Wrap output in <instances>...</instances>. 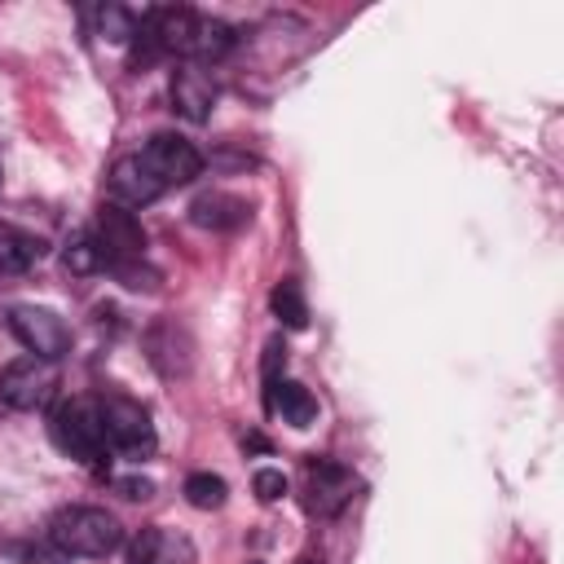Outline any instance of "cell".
I'll return each instance as SVG.
<instances>
[{
  "instance_id": "ffe728a7",
  "label": "cell",
  "mask_w": 564,
  "mask_h": 564,
  "mask_svg": "<svg viewBox=\"0 0 564 564\" xmlns=\"http://www.w3.org/2000/svg\"><path fill=\"white\" fill-rule=\"evenodd\" d=\"M97 26H101V35L115 40V44H123V40L137 35V18H132L128 9H119V4H106V9L97 13Z\"/></svg>"
},
{
  "instance_id": "8992f818",
  "label": "cell",
  "mask_w": 564,
  "mask_h": 564,
  "mask_svg": "<svg viewBox=\"0 0 564 564\" xmlns=\"http://www.w3.org/2000/svg\"><path fill=\"white\" fill-rule=\"evenodd\" d=\"M9 330L18 335V344L31 357H44V361H57L70 348V330H66V322L53 308L18 304V308H9Z\"/></svg>"
},
{
  "instance_id": "5b68a950",
  "label": "cell",
  "mask_w": 564,
  "mask_h": 564,
  "mask_svg": "<svg viewBox=\"0 0 564 564\" xmlns=\"http://www.w3.org/2000/svg\"><path fill=\"white\" fill-rule=\"evenodd\" d=\"M137 159H141L145 172L159 181V189H167V185H185V181H194V176L203 172V154L194 150V141H185V137H176V132H159V137H150L145 150H141Z\"/></svg>"
},
{
  "instance_id": "30bf717a",
  "label": "cell",
  "mask_w": 564,
  "mask_h": 564,
  "mask_svg": "<svg viewBox=\"0 0 564 564\" xmlns=\"http://www.w3.org/2000/svg\"><path fill=\"white\" fill-rule=\"evenodd\" d=\"M106 189H110V203L115 207H145V203H154L163 189H159V181L145 172V163L137 159V154H128V159H115V167H110V176H106Z\"/></svg>"
},
{
  "instance_id": "d4e9b609",
  "label": "cell",
  "mask_w": 564,
  "mask_h": 564,
  "mask_svg": "<svg viewBox=\"0 0 564 564\" xmlns=\"http://www.w3.org/2000/svg\"><path fill=\"white\" fill-rule=\"evenodd\" d=\"M304 564H322V560H304Z\"/></svg>"
},
{
  "instance_id": "4fadbf2b",
  "label": "cell",
  "mask_w": 564,
  "mask_h": 564,
  "mask_svg": "<svg viewBox=\"0 0 564 564\" xmlns=\"http://www.w3.org/2000/svg\"><path fill=\"white\" fill-rule=\"evenodd\" d=\"M189 220L203 225V229H238V225L251 220V207L242 198H234V194L212 189V194H198L189 203Z\"/></svg>"
},
{
  "instance_id": "5bb4252c",
  "label": "cell",
  "mask_w": 564,
  "mask_h": 564,
  "mask_svg": "<svg viewBox=\"0 0 564 564\" xmlns=\"http://www.w3.org/2000/svg\"><path fill=\"white\" fill-rule=\"evenodd\" d=\"M264 405H269L273 414H282L291 427H308V423L317 419V401H313V392H308L304 383H295V379H278V383H269V388H264Z\"/></svg>"
},
{
  "instance_id": "2e32d148",
  "label": "cell",
  "mask_w": 564,
  "mask_h": 564,
  "mask_svg": "<svg viewBox=\"0 0 564 564\" xmlns=\"http://www.w3.org/2000/svg\"><path fill=\"white\" fill-rule=\"evenodd\" d=\"M238 44L234 26L220 22V18H198V31H194V44H189V62H220L229 48Z\"/></svg>"
},
{
  "instance_id": "7402d4cb",
  "label": "cell",
  "mask_w": 564,
  "mask_h": 564,
  "mask_svg": "<svg viewBox=\"0 0 564 564\" xmlns=\"http://www.w3.org/2000/svg\"><path fill=\"white\" fill-rule=\"evenodd\" d=\"M251 489H256V498H260V502H278V498L286 494V476H282V471H273V467H264V471H256Z\"/></svg>"
},
{
  "instance_id": "9c48e42d",
  "label": "cell",
  "mask_w": 564,
  "mask_h": 564,
  "mask_svg": "<svg viewBox=\"0 0 564 564\" xmlns=\"http://www.w3.org/2000/svg\"><path fill=\"white\" fill-rule=\"evenodd\" d=\"M172 106H176L189 123L212 119V106H216V79H212L198 62H185V66L172 75Z\"/></svg>"
},
{
  "instance_id": "ac0fdd59",
  "label": "cell",
  "mask_w": 564,
  "mask_h": 564,
  "mask_svg": "<svg viewBox=\"0 0 564 564\" xmlns=\"http://www.w3.org/2000/svg\"><path fill=\"white\" fill-rule=\"evenodd\" d=\"M225 494H229V485H225L220 476H212V471H194V476L185 480V498H189V507H198V511H216V507L225 502Z\"/></svg>"
},
{
  "instance_id": "e0dca14e",
  "label": "cell",
  "mask_w": 564,
  "mask_h": 564,
  "mask_svg": "<svg viewBox=\"0 0 564 564\" xmlns=\"http://www.w3.org/2000/svg\"><path fill=\"white\" fill-rule=\"evenodd\" d=\"M273 313L282 317L286 330H304V326H308V304H304L295 278H282V282L273 286Z\"/></svg>"
},
{
  "instance_id": "cb8c5ba5",
  "label": "cell",
  "mask_w": 564,
  "mask_h": 564,
  "mask_svg": "<svg viewBox=\"0 0 564 564\" xmlns=\"http://www.w3.org/2000/svg\"><path fill=\"white\" fill-rule=\"evenodd\" d=\"M115 489H119L123 498H132V502H141V498H150V494H154V485H150V480H141V476H123V480H115Z\"/></svg>"
},
{
  "instance_id": "44dd1931",
  "label": "cell",
  "mask_w": 564,
  "mask_h": 564,
  "mask_svg": "<svg viewBox=\"0 0 564 564\" xmlns=\"http://www.w3.org/2000/svg\"><path fill=\"white\" fill-rule=\"evenodd\" d=\"M115 278H119L123 286H132V291H154V282H159V273H154V269H145L141 260L115 264Z\"/></svg>"
},
{
  "instance_id": "603a6c76",
  "label": "cell",
  "mask_w": 564,
  "mask_h": 564,
  "mask_svg": "<svg viewBox=\"0 0 564 564\" xmlns=\"http://www.w3.org/2000/svg\"><path fill=\"white\" fill-rule=\"evenodd\" d=\"M282 361H286V348H282V339H269V348H264V388L282 379V375H278V370H282Z\"/></svg>"
},
{
  "instance_id": "8fae6325",
  "label": "cell",
  "mask_w": 564,
  "mask_h": 564,
  "mask_svg": "<svg viewBox=\"0 0 564 564\" xmlns=\"http://www.w3.org/2000/svg\"><path fill=\"white\" fill-rule=\"evenodd\" d=\"M145 348H150V361L159 366V375H167V379H176V375H185L189 370V352H194V344H189V335H185V326H176V322H154L150 326V335H145Z\"/></svg>"
},
{
  "instance_id": "d6986e66",
  "label": "cell",
  "mask_w": 564,
  "mask_h": 564,
  "mask_svg": "<svg viewBox=\"0 0 564 564\" xmlns=\"http://www.w3.org/2000/svg\"><path fill=\"white\" fill-rule=\"evenodd\" d=\"M62 264H66L70 273H97V269H106L101 247H97V238H93V234L70 238V242H66V251H62Z\"/></svg>"
},
{
  "instance_id": "277c9868",
  "label": "cell",
  "mask_w": 564,
  "mask_h": 564,
  "mask_svg": "<svg viewBox=\"0 0 564 564\" xmlns=\"http://www.w3.org/2000/svg\"><path fill=\"white\" fill-rule=\"evenodd\" d=\"M57 392V366L44 357H18L0 370V401L9 410H44Z\"/></svg>"
},
{
  "instance_id": "9a60e30c",
  "label": "cell",
  "mask_w": 564,
  "mask_h": 564,
  "mask_svg": "<svg viewBox=\"0 0 564 564\" xmlns=\"http://www.w3.org/2000/svg\"><path fill=\"white\" fill-rule=\"evenodd\" d=\"M44 256V242L9 220H0V273H26Z\"/></svg>"
},
{
  "instance_id": "7a4b0ae2",
  "label": "cell",
  "mask_w": 564,
  "mask_h": 564,
  "mask_svg": "<svg viewBox=\"0 0 564 564\" xmlns=\"http://www.w3.org/2000/svg\"><path fill=\"white\" fill-rule=\"evenodd\" d=\"M48 436L53 445L75 458V463H101L106 458V427H101V401L93 397H70L53 410L48 419Z\"/></svg>"
},
{
  "instance_id": "7c38bea8",
  "label": "cell",
  "mask_w": 564,
  "mask_h": 564,
  "mask_svg": "<svg viewBox=\"0 0 564 564\" xmlns=\"http://www.w3.org/2000/svg\"><path fill=\"white\" fill-rule=\"evenodd\" d=\"M128 564H194V546L172 529H145L132 542Z\"/></svg>"
},
{
  "instance_id": "52a82bcc",
  "label": "cell",
  "mask_w": 564,
  "mask_h": 564,
  "mask_svg": "<svg viewBox=\"0 0 564 564\" xmlns=\"http://www.w3.org/2000/svg\"><path fill=\"white\" fill-rule=\"evenodd\" d=\"M93 238H97V247H101L106 269H115V264H128V260H141V256H145V229H141V220H137L128 207L101 203L97 225H93Z\"/></svg>"
},
{
  "instance_id": "ba28073f",
  "label": "cell",
  "mask_w": 564,
  "mask_h": 564,
  "mask_svg": "<svg viewBox=\"0 0 564 564\" xmlns=\"http://www.w3.org/2000/svg\"><path fill=\"white\" fill-rule=\"evenodd\" d=\"M352 489H357V480H352V471L344 463H335V458H308V471H304V507L313 516H322V520L339 516L352 502Z\"/></svg>"
},
{
  "instance_id": "6da1fadb",
  "label": "cell",
  "mask_w": 564,
  "mask_h": 564,
  "mask_svg": "<svg viewBox=\"0 0 564 564\" xmlns=\"http://www.w3.org/2000/svg\"><path fill=\"white\" fill-rule=\"evenodd\" d=\"M48 538L62 555H84V560H106L110 551H119L123 529L110 511L101 507H62L48 524Z\"/></svg>"
},
{
  "instance_id": "3957f363",
  "label": "cell",
  "mask_w": 564,
  "mask_h": 564,
  "mask_svg": "<svg viewBox=\"0 0 564 564\" xmlns=\"http://www.w3.org/2000/svg\"><path fill=\"white\" fill-rule=\"evenodd\" d=\"M101 427H106V449H115L123 458H150L159 445L145 405L132 397H106L101 401Z\"/></svg>"
}]
</instances>
